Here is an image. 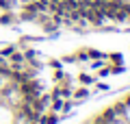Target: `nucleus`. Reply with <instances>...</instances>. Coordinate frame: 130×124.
<instances>
[{"label":"nucleus","instance_id":"obj_1","mask_svg":"<svg viewBox=\"0 0 130 124\" xmlns=\"http://www.w3.org/2000/svg\"><path fill=\"white\" fill-rule=\"evenodd\" d=\"M20 18L39 22L46 31L128 26L130 0H24Z\"/></svg>","mask_w":130,"mask_h":124},{"label":"nucleus","instance_id":"obj_2","mask_svg":"<svg viewBox=\"0 0 130 124\" xmlns=\"http://www.w3.org/2000/svg\"><path fill=\"white\" fill-rule=\"evenodd\" d=\"M11 22H13V15L11 13H2L0 15V24H11Z\"/></svg>","mask_w":130,"mask_h":124}]
</instances>
